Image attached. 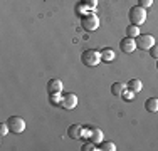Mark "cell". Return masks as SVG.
<instances>
[{"label": "cell", "instance_id": "obj_1", "mask_svg": "<svg viewBox=\"0 0 158 151\" xmlns=\"http://www.w3.org/2000/svg\"><path fill=\"white\" fill-rule=\"evenodd\" d=\"M81 27L86 30V32H94V30L99 27V17L93 12V10H88L86 14H82L81 17Z\"/></svg>", "mask_w": 158, "mask_h": 151}, {"label": "cell", "instance_id": "obj_2", "mask_svg": "<svg viewBox=\"0 0 158 151\" xmlns=\"http://www.w3.org/2000/svg\"><path fill=\"white\" fill-rule=\"evenodd\" d=\"M101 60H103L101 59V51H96V49H88L81 54V62L86 67H96Z\"/></svg>", "mask_w": 158, "mask_h": 151}, {"label": "cell", "instance_id": "obj_3", "mask_svg": "<svg viewBox=\"0 0 158 151\" xmlns=\"http://www.w3.org/2000/svg\"><path fill=\"white\" fill-rule=\"evenodd\" d=\"M128 18H130V24L133 25H143L146 22V9L136 5V7H131L130 12H128Z\"/></svg>", "mask_w": 158, "mask_h": 151}, {"label": "cell", "instance_id": "obj_4", "mask_svg": "<svg viewBox=\"0 0 158 151\" xmlns=\"http://www.w3.org/2000/svg\"><path fill=\"white\" fill-rule=\"evenodd\" d=\"M7 124H9V129L12 134H20V133H24V129H25V121H24V118H20V116H10V118L7 119Z\"/></svg>", "mask_w": 158, "mask_h": 151}, {"label": "cell", "instance_id": "obj_5", "mask_svg": "<svg viewBox=\"0 0 158 151\" xmlns=\"http://www.w3.org/2000/svg\"><path fill=\"white\" fill-rule=\"evenodd\" d=\"M135 40H136V47L141 49V51H150V47L156 44L155 42V37L150 35V34H145V35L140 34V35H138Z\"/></svg>", "mask_w": 158, "mask_h": 151}, {"label": "cell", "instance_id": "obj_6", "mask_svg": "<svg viewBox=\"0 0 158 151\" xmlns=\"http://www.w3.org/2000/svg\"><path fill=\"white\" fill-rule=\"evenodd\" d=\"M77 106V96L74 92H66L62 94V101H61V108L67 109V111H73Z\"/></svg>", "mask_w": 158, "mask_h": 151}, {"label": "cell", "instance_id": "obj_7", "mask_svg": "<svg viewBox=\"0 0 158 151\" xmlns=\"http://www.w3.org/2000/svg\"><path fill=\"white\" fill-rule=\"evenodd\" d=\"M119 49H121V52H125V54H133V51L136 49V40L131 39V37H125V39L119 42Z\"/></svg>", "mask_w": 158, "mask_h": 151}, {"label": "cell", "instance_id": "obj_8", "mask_svg": "<svg viewBox=\"0 0 158 151\" xmlns=\"http://www.w3.org/2000/svg\"><path fill=\"white\" fill-rule=\"evenodd\" d=\"M82 129H84V128H82L81 124H71V126L67 128V136H69L71 139H79V138H82Z\"/></svg>", "mask_w": 158, "mask_h": 151}, {"label": "cell", "instance_id": "obj_9", "mask_svg": "<svg viewBox=\"0 0 158 151\" xmlns=\"http://www.w3.org/2000/svg\"><path fill=\"white\" fill-rule=\"evenodd\" d=\"M47 91L49 94H61L62 92V81L59 79H51L47 82Z\"/></svg>", "mask_w": 158, "mask_h": 151}, {"label": "cell", "instance_id": "obj_10", "mask_svg": "<svg viewBox=\"0 0 158 151\" xmlns=\"http://www.w3.org/2000/svg\"><path fill=\"white\" fill-rule=\"evenodd\" d=\"M145 109L148 112H156L158 111V97H150L145 101Z\"/></svg>", "mask_w": 158, "mask_h": 151}, {"label": "cell", "instance_id": "obj_11", "mask_svg": "<svg viewBox=\"0 0 158 151\" xmlns=\"http://www.w3.org/2000/svg\"><path fill=\"white\" fill-rule=\"evenodd\" d=\"M126 89H128V84H125V82H114V84L111 86V94H114V96H121Z\"/></svg>", "mask_w": 158, "mask_h": 151}, {"label": "cell", "instance_id": "obj_12", "mask_svg": "<svg viewBox=\"0 0 158 151\" xmlns=\"http://www.w3.org/2000/svg\"><path fill=\"white\" fill-rule=\"evenodd\" d=\"M91 139L94 145H99L101 141H103V131L99 129V128H91Z\"/></svg>", "mask_w": 158, "mask_h": 151}, {"label": "cell", "instance_id": "obj_13", "mask_svg": "<svg viewBox=\"0 0 158 151\" xmlns=\"http://www.w3.org/2000/svg\"><path fill=\"white\" fill-rule=\"evenodd\" d=\"M114 57H116V54H114V51H113V49L106 47V49H103V51H101V59H103L104 62H111V60H114Z\"/></svg>", "mask_w": 158, "mask_h": 151}, {"label": "cell", "instance_id": "obj_14", "mask_svg": "<svg viewBox=\"0 0 158 151\" xmlns=\"http://www.w3.org/2000/svg\"><path fill=\"white\" fill-rule=\"evenodd\" d=\"M128 89L133 91V92H140L143 89V82L140 79H131V81H128Z\"/></svg>", "mask_w": 158, "mask_h": 151}, {"label": "cell", "instance_id": "obj_15", "mask_svg": "<svg viewBox=\"0 0 158 151\" xmlns=\"http://www.w3.org/2000/svg\"><path fill=\"white\" fill-rule=\"evenodd\" d=\"M138 35H140V27H138V25H133V24L128 25V27H126V37L136 39Z\"/></svg>", "mask_w": 158, "mask_h": 151}, {"label": "cell", "instance_id": "obj_16", "mask_svg": "<svg viewBox=\"0 0 158 151\" xmlns=\"http://www.w3.org/2000/svg\"><path fill=\"white\" fill-rule=\"evenodd\" d=\"M98 149H103V151H116V145L113 141H101L99 143V148Z\"/></svg>", "mask_w": 158, "mask_h": 151}, {"label": "cell", "instance_id": "obj_17", "mask_svg": "<svg viewBox=\"0 0 158 151\" xmlns=\"http://www.w3.org/2000/svg\"><path fill=\"white\" fill-rule=\"evenodd\" d=\"M49 101H51L54 106H61L62 101V94H49Z\"/></svg>", "mask_w": 158, "mask_h": 151}, {"label": "cell", "instance_id": "obj_18", "mask_svg": "<svg viewBox=\"0 0 158 151\" xmlns=\"http://www.w3.org/2000/svg\"><path fill=\"white\" fill-rule=\"evenodd\" d=\"M81 3L86 7L88 10H94L98 5V0H81Z\"/></svg>", "mask_w": 158, "mask_h": 151}, {"label": "cell", "instance_id": "obj_19", "mask_svg": "<svg viewBox=\"0 0 158 151\" xmlns=\"http://www.w3.org/2000/svg\"><path fill=\"white\" fill-rule=\"evenodd\" d=\"M135 94H136V92H133V91H130V89H126V91H125V92H123V94H121V97H123V99H125V101H126V103H130V101H133V99H135Z\"/></svg>", "mask_w": 158, "mask_h": 151}, {"label": "cell", "instance_id": "obj_20", "mask_svg": "<svg viewBox=\"0 0 158 151\" xmlns=\"http://www.w3.org/2000/svg\"><path fill=\"white\" fill-rule=\"evenodd\" d=\"M94 149H98V148H96V145L91 141V139H89L88 143H84V145H82V148H81V151H94Z\"/></svg>", "mask_w": 158, "mask_h": 151}, {"label": "cell", "instance_id": "obj_21", "mask_svg": "<svg viewBox=\"0 0 158 151\" xmlns=\"http://www.w3.org/2000/svg\"><path fill=\"white\" fill-rule=\"evenodd\" d=\"M9 124H7V123H2V124H0V136H7V134H9Z\"/></svg>", "mask_w": 158, "mask_h": 151}, {"label": "cell", "instance_id": "obj_22", "mask_svg": "<svg viewBox=\"0 0 158 151\" xmlns=\"http://www.w3.org/2000/svg\"><path fill=\"white\" fill-rule=\"evenodd\" d=\"M150 55H152L153 59L158 60V44H155V45H152V47H150Z\"/></svg>", "mask_w": 158, "mask_h": 151}, {"label": "cell", "instance_id": "obj_23", "mask_svg": "<svg viewBox=\"0 0 158 151\" xmlns=\"http://www.w3.org/2000/svg\"><path fill=\"white\" fill-rule=\"evenodd\" d=\"M153 3V0H138V5L143 7V9H146V7H150Z\"/></svg>", "mask_w": 158, "mask_h": 151}, {"label": "cell", "instance_id": "obj_24", "mask_svg": "<svg viewBox=\"0 0 158 151\" xmlns=\"http://www.w3.org/2000/svg\"><path fill=\"white\" fill-rule=\"evenodd\" d=\"M156 69H158V60H156Z\"/></svg>", "mask_w": 158, "mask_h": 151}]
</instances>
